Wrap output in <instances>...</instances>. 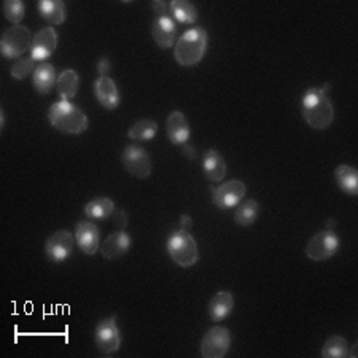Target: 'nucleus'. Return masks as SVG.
Here are the masks:
<instances>
[{
  "instance_id": "6ab92c4d",
  "label": "nucleus",
  "mask_w": 358,
  "mask_h": 358,
  "mask_svg": "<svg viewBox=\"0 0 358 358\" xmlns=\"http://www.w3.org/2000/svg\"><path fill=\"white\" fill-rule=\"evenodd\" d=\"M234 309V296L231 292H218L212 296L209 301V315L212 322H222L224 319H228Z\"/></svg>"
},
{
  "instance_id": "393cba45",
  "label": "nucleus",
  "mask_w": 358,
  "mask_h": 358,
  "mask_svg": "<svg viewBox=\"0 0 358 358\" xmlns=\"http://www.w3.org/2000/svg\"><path fill=\"white\" fill-rule=\"evenodd\" d=\"M171 16L180 24H194L198 21V10L188 0H171Z\"/></svg>"
},
{
  "instance_id": "c85d7f7f",
  "label": "nucleus",
  "mask_w": 358,
  "mask_h": 358,
  "mask_svg": "<svg viewBox=\"0 0 358 358\" xmlns=\"http://www.w3.org/2000/svg\"><path fill=\"white\" fill-rule=\"evenodd\" d=\"M5 20L10 21L13 26H18L24 20L26 7L21 0H5L2 5Z\"/></svg>"
},
{
  "instance_id": "7ed1b4c3",
  "label": "nucleus",
  "mask_w": 358,
  "mask_h": 358,
  "mask_svg": "<svg viewBox=\"0 0 358 358\" xmlns=\"http://www.w3.org/2000/svg\"><path fill=\"white\" fill-rule=\"evenodd\" d=\"M207 36L206 29L193 27L177 38L174 46V57L182 67H194L204 59L207 51Z\"/></svg>"
},
{
  "instance_id": "f3484780",
  "label": "nucleus",
  "mask_w": 358,
  "mask_h": 358,
  "mask_svg": "<svg viewBox=\"0 0 358 358\" xmlns=\"http://www.w3.org/2000/svg\"><path fill=\"white\" fill-rule=\"evenodd\" d=\"M152 37L159 48L169 50L177 43V26L172 18H155L152 22Z\"/></svg>"
},
{
  "instance_id": "423d86ee",
  "label": "nucleus",
  "mask_w": 358,
  "mask_h": 358,
  "mask_svg": "<svg viewBox=\"0 0 358 358\" xmlns=\"http://www.w3.org/2000/svg\"><path fill=\"white\" fill-rule=\"evenodd\" d=\"M339 245L341 241L338 234L331 229H323L308 241L304 253L313 262H325V259H330L331 257L336 255Z\"/></svg>"
},
{
  "instance_id": "7c9ffc66",
  "label": "nucleus",
  "mask_w": 358,
  "mask_h": 358,
  "mask_svg": "<svg viewBox=\"0 0 358 358\" xmlns=\"http://www.w3.org/2000/svg\"><path fill=\"white\" fill-rule=\"evenodd\" d=\"M152 8L158 18H172L171 16V2H164V0H155L152 3Z\"/></svg>"
},
{
  "instance_id": "f704fd0d",
  "label": "nucleus",
  "mask_w": 358,
  "mask_h": 358,
  "mask_svg": "<svg viewBox=\"0 0 358 358\" xmlns=\"http://www.w3.org/2000/svg\"><path fill=\"white\" fill-rule=\"evenodd\" d=\"M183 152H185V155H187V157H188L189 159H194V158H196V150H194L193 147L183 145Z\"/></svg>"
},
{
  "instance_id": "ddd939ff",
  "label": "nucleus",
  "mask_w": 358,
  "mask_h": 358,
  "mask_svg": "<svg viewBox=\"0 0 358 358\" xmlns=\"http://www.w3.org/2000/svg\"><path fill=\"white\" fill-rule=\"evenodd\" d=\"M57 46V34L53 27H43L34 36V42L31 46V57L36 62L45 61L55 53Z\"/></svg>"
},
{
  "instance_id": "39448f33",
  "label": "nucleus",
  "mask_w": 358,
  "mask_h": 358,
  "mask_svg": "<svg viewBox=\"0 0 358 358\" xmlns=\"http://www.w3.org/2000/svg\"><path fill=\"white\" fill-rule=\"evenodd\" d=\"M34 42L32 32L26 26H11L3 32L0 40V51L5 59H21L22 55L31 51Z\"/></svg>"
},
{
  "instance_id": "b1692460",
  "label": "nucleus",
  "mask_w": 358,
  "mask_h": 358,
  "mask_svg": "<svg viewBox=\"0 0 358 358\" xmlns=\"http://www.w3.org/2000/svg\"><path fill=\"white\" fill-rule=\"evenodd\" d=\"M115 209L117 207H115V202L110 198L99 196V198H94L85 206V215L91 220H107V218L112 217Z\"/></svg>"
},
{
  "instance_id": "e433bc0d",
  "label": "nucleus",
  "mask_w": 358,
  "mask_h": 358,
  "mask_svg": "<svg viewBox=\"0 0 358 358\" xmlns=\"http://www.w3.org/2000/svg\"><path fill=\"white\" fill-rule=\"evenodd\" d=\"M334 227H336V222H334L333 218H330V220L327 222V228H325V229H331V231H334Z\"/></svg>"
},
{
  "instance_id": "1a4fd4ad",
  "label": "nucleus",
  "mask_w": 358,
  "mask_h": 358,
  "mask_svg": "<svg viewBox=\"0 0 358 358\" xmlns=\"http://www.w3.org/2000/svg\"><path fill=\"white\" fill-rule=\"evenodd\" d=\"M245 193V183L239 178H234V180L220 183L217 188H212V201L222 210L236 209L239 202L244 201Z\"/></svg>"
},
{
  "instance_id": "6e6552de",
  "label": "nucleus",
  "mask_w": 358,
  "mask_h": 358,
  "mask_svg": "<svg viewBox=\"0 0 358 358\" xmlns=\"http://www.w3.org/2000/svg\"><path fill=\"white\" fill-rule=\"evenodd\" d=\"M233 336L227 327H213L201 341V355L204 358H223L231 349Z\"/></svg>"
},
{
  "instance_id": "c9c22d12",
  "label": "nucleus",
  "mask_w": 358,
  "mask_h": 358,
  "mask_svg": "<svg viewBox=\"0 0 358 358\" xmlns=\"http://www.w3.org/2000/svg\"><path fill=\"white\" fill-rule=\"evenodd\" d=\"M357 348H358V344H354V345H352V349H350V350H348V357H350V358H355V357H357Z\"/></svg>"
},
{
  "instance_id": "72a5a7b5",
  "label": "nucleus",
  "mask_w": 358,
  "mask_h": 358,
  "mask_svg": "<svg viewBox=\"0 0 358 358\" xmlns=\"http://www.w3.org/2000/svg\"><path fill=\"white\" fill-rule=\"evenodd\" d=\"M193 227V218L188 215H182L180 217V229L183 231H189V228Z\"/></svg>"
},
{
  "instance_id": "2eb2a0df",
  "label": "nucleus",
  "mask_w": 358,
  "mask_h": 358,
  "mask_svg": "<svg viewBox=\"0 0 358 358\" xmlns=\"http://www.w3.org/2000/svg\"><path fill=\"white\" fill-rule=\"evenodd\" d=\"M94 96L97 102L107 110H115L120 106V91L110 77H99L94 82Z\"/></svg>"
},
{
  "instance_id": "a878e982",
  "label": "nucleus",
  "mask_w": 358,
  "mask_h": 358,
  "mask_svg": "<svg viewBox=\"0 0 358 358\" xmlns=\"http://www.w3.org/2000/svg\"><path fill=\"white\" fill-rule=\"evenodd\" d=\"M259 215V204L255 199H245L241 201L239 206L236 207L234 210V222L239 224V227L245 228L250 227L257 222Z\"/></svg>"
},
{
  "instance_id": "0eeeda50",
  "label": "nucleus",
  "mask_w": 358,
  "mask_h": 358,
  "mask_svg": "<svg viewBox=\"0 0 358 358\" xmlns=\"http://www.w3.org/2000/svg\"><path fill=\"white\" fill-rule=\"evenodd\" d=\"M121 163L129 176L138 180H145L152 174V159L145 148L138 145H128L121 153Z\"/></svg>"
},
{
  "instance_id": "5701e85b",
  "label": "nucleus",
  "mask_w": 358,
  "mask_h": 358,
  "mask_svg": "<svg viewBox=\"0 0 358 358\" xmlns=\"http://www.w3.org/2000/svg\"><path fill=\"white\" fill-rule=\"evenodd\" d=\"M80 86V78L78 75L72 69H67V71L61 72L59 77H57L56 82V91L59 94L61 101H72L78 92Z\"/></svg>"
},
{
  "instance_id": "4468645a",
  "label": "nucleus",
  "mask_w": 358,
  "mask_h": 358,
  "mask_svg": "<svg viewBox=\"0 0 358 358\" xmlns=\"http://www.w3.org/2000/svg\"><path fill=\"white\" fill-rule=\"evenodd\" d=\"M166 134L174 145H187L192 137V129L187 117L182 112H172L166 121Z\"/></svg>"
},
{
  "instance_id": "412c9836",
  "label": "nucleus",
  "mask_w": 358,
  "mask_h": 358,
  "mask_svg": "<svg viewBox=\"0 0 358 358\" xmlns=\"http://www.w3.org/2000/svg\"><path fill=\"white\" fill-rule=\"evenodd\" d=\"M57 77L59 75L56 73V69L53 64H48V62H43V64L37 66L36 72H34L32 83L34 88L38 92V94H48V92L55 88Z\"/></svg>"
},
{
  "instance_id": "2f4dec72",
  "label": "nucleus",
  "mask_w": 358,
  "mask_h": 358,
  "mask_svg": "<svg viewBox=\"0 0 358 358\" xmlns=\"http://www.w3.org/2000/svg\"><path fill=\"white\" fill-rule=\"evenodd\" d=\"M112 217H113V223L117 224L120 231H124L126 224H128V222H129V217L126 215V212L120 210V209H115V212L112 213Z\"/></svg>"
},
{
  "instance_id": "f8f14e48",
  "label": "nucleus",
  "mask_w": 358,
  "mask_h": 358,
  "mask_svg": "<svg viewBox=\"0 0 358 358\" xmlns=\"http://www.w3.org/2000/svg\"><path fill=\"white\" fill-rule=\"evenodd\" d=\"M75 242L85 255H96L101 250V233L91 220H82L75 224Z\"/></svg>"
},
{
  "instance_id": "cd10ccee",
  "label": "nucleus",
  "mask_w": 358,
  "mask_h": 358,
  "mask_svg": "<svg viewBox=\"0 0 358 358\" xmlns=\"http://www.w3.org/2000/svg\"><path fill=\"white\" fill-rule=\"evenodd\" d=\"M349 344L348 339L343 336H330L323 344L322 357L323 358H345L348 357Z\"/></svg>"
},
{
  "instance_id": "9b49d317",
  "label": "nucleus",
  "mask_w": 358,
  "mask_h": 358,
  "mask_svg": "<svg viewBox=\"0 0 358 358\" xmlns=\"http://www.w3.org/2000/svg\"><path fill=\"white\" fill-rule=\"evenodd\" d=\"M75 245H77V242H75V236L71 231L59 229L46 239L45 255L50 262L62 263L72 257Z\"/></svg>"
},
{
  "instance_id": "473e14b6",
  "label": "nucleus",
  "mask_w": 358,
  "mask_h": 358,
  "mask_svg": "<svg viewBox=\"0 0 358 358\" xmlns=\"http://www.w3.org/2000/svg\"><path fill=\"white\" fill-rule=\"evenodd\" d=\"M108 71H110V61L107 57H101L97 62V73H99V77H108Z\"/></svg>"
},
{
  "instance_id": "bb28decb",
  "label": "nucleus",
  "mask_w": 358,
  "mask_h": 358,
  "mask_svg": "<svg viewBox=\"0 0 358 358\" xmlns=\"http://www.w3.org/2000/svg\"><path fill=\"white\" fill-rule=\"evenodd\" d=\"M157 134H158V123L150 118L136 121L128 131V137L131 141H138V142L152 141Z\"/></svg>"
},
{
  "instance_id": "f03ea898",
  "label": "nucleus",
  "mask_w": 358,
  "mask_h": 358,
  "mask_svg": "<svg viewBox=\"0 0 358 358\" xmlns=\"http://www.w3.org/2000/svg\"><path fill=\"white\" fill-rule=\"evenodd\" d=\"M48 121L55 129L64 134H83L88 129L90 121L82 108L73 106L71 101L55 102L48 110Z\"/></svg>"
},
{
  "instance_id": "a211bd4d",
  "label": "nucleus",
  "mask_w": 358,
  "mask_h": 358,
  "mask_svg": "<svg viewBox=\"0 0 358 358\" xmlns=\"http://www.w3.org/2000/svg\"><path fill=\"white\" fill-rule=\"evenodd\" d=\"M202 172L207 180L220 183L227 177V163L217 150H207L202 157Z\"/></svg>"
},
{
  "instance_id": "9d476101",
  "label": "nucleus",
  "mask_w": 358,
  "mask_h": 358,
  "mask_svg": "<svg viewBox=\"0 0 358 358\" xmlns=\"http://www.w3.org/2000/svg\"><path fill=\"white\" fill-rule=\"evenodd\" d=\"M117 320V315H110L101 320L96 327L94 343L103 355L115 354L121 345V333Z\"/></svg>"
},
{
  "instance_id": "c756f323",
  "label": "nucleus",
  "mask_w": 358,
  "mask_h": 358,
  "mask_svg": "<svg viewBox=\"0 0 358 358\" xmlns=\"http://www.w3.org/2000/svg\"><path fill=\"white\" fill-rule=\"evenodd\" d=\"M36 61L32 59L31 56L29 57H21V59H18L15 62L13 66H11V77L16 78V80H24L27 75H31L36 72Z\"/></svg>"
},
{
  "instance_id": "dca6fc26",
  "label": "nucleus",
  "mask_w": 358,
  "mask_h": 358,
  "mask_svg": "<svg viewBox=\"0 0 358 358\" xmlns=\"http://www.w3.org/2000/svg\"><path fill=\"white\" fill-rule=\"evenodd\" d=\"M132 238L126 231H115L101 244V253L106 259H118L129 252Z\"/></svg>"
},
{
  "instance_id": "4be33fe9",
  "label": "nucleus",
  "mask_w": 358,
  "mask_h": 358,
  "mask_svg": "<svg viewBox=\"0 0 358 358\" xmlns=\"http://www.w3.org/2000/svg\"><path fill=\"white\" fill-rule=\"evenodd\" d=\"M334 178H336L338 187L343 189L345 194H358V172L355 167L348 164H339L336 167V171H334Z\"/></svg>"
},
{
  "instance_id": "f257e3e1",
  "label": "nucleus",
  "mask_w": 358,
  "mask_h": 358,
  "mask_svg": "<svg viewBox=\"0 0 358 358\" xmlns=\"http://www.w3.org/2000/svg\"><path fill=\"white\" fill-rule=\"evenodd\" d=\"M301 113L308 126L325 131L334 121V107L323 88H309L301 102Z\"/></svg>"
},
{
  "instance_id": "aec40b11",
  "label": "nucleus",
  "mask_w": 358,
  "mask_h": 358,
  "mask_svg": "<svg viewBox=\"0 0 358 358\" xmlns=\"http://www.w3.org/2000/svg\"><path fill=\"white\" fill-rule=\"evenodd\" d=\"M37 8L40 18L48 22L50 26H61L66 22V5L61 0H40Z\"/></svg>"
},
{
  "instance_id": "20e7f679",
  "label": "nucleus",
  "mask_w": 358,
  "mask_h": 358,
  "mask_svg": "<svg viewBox=\"0 0 358 358\" xmlns=\"http://www.w3.org/2000/svg\"><path fill=\"white\" fill-rule=\"evenodd\" d=\"M167 253L180 268H192L199 262L198 244L188 231L177 229L167 239Z\"/></svg>"
}]
</instances>
